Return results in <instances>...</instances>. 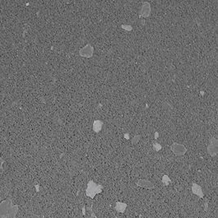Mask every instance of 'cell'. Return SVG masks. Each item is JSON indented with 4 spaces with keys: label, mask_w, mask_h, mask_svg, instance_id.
Segmentation results:
<instances>
[{
    "label": "cell",
    "mask_w": 218,
    "mask_h": 218,
    "mask_svg": "<svg viewBox=\"0 0 218 218\" xmlns=\"http://www.w3.org/2000/svg\"><path fill=\"white\" fill-rule=\"evenodd\" d=\"M93 53H94V47L91 44H87L86 46L80 49L79 55L85 58H91L92 57Z\"/></svg>",
    "instance_id": "5"
},
{
    "label": "cell",
    "mask_w": 218,
    "mask_h": 218,
    "mask_svg": "<svg viewBox=\"0 0 218 218\" xmlns=\"http://www.w3.org/2000/svg\"><path fill=\"white\" fill-rule=\"evenodd\" d=\"M102 126H103V122L101 120H95L93 123V126H92V129L95 133H99L100 131L101 130Z\"/></svg>",
    "instance_id": "10"
},
{
    "label": "cell",
    "mask_w": 218,
    "mask_h": 218,
    "mask_svg": "<svg viewBox=\"0 0 218 218\" xmlns=\"http://www.w3.org/2000/svg\"><path fill=\"white\" fill-rule=\"evenodd\" d=\"M207 152L212 157L217 155V139H216L214 137H211L209 139V144L207 146Z\"/></svg>",
    "instance_id": "4"
},
{
    "label": "cell",
    "mask_w": 218,
    "mask_h": 218,
    "mask_svg": "<svg viewBox=\"0 0 218 218\" xmlns=\"http://www.w3.org/2000/svg\"><path fill=\"white\" fill-rule=\"evenodd\" d=\"M3 163V160H2V158H0V174L3 172V168H2V164Z\"/></svg>",
    "instance_id": "15"
},
{
    "label": "cell",
    "mask_w": 218,
    "mask_h": 218,
    "mask_svg": "<svg viewBox=\"0 0 218 218\" xmlns=\"http://www.w3.org/2000/svg\"><path fill=\"white\" fill-rule=\"evenodd\" d=\"M102 189H103L102 185L97 184L94 181L90 180L87 184V189H86V195L89 197H91V198H94V197L96 194L101 193Z\"/></svg>",
    "instance_id": "2"
},
{
    "label": "cell",
    "mask_w": 218,
    "mask_h": 218,
    "mask_svg": "<svg viewBox=\"0 0 218 218\" xmlns=\"http://www.w3.org/2000/svg\"><path fill=\"white\" fill-rule=\"evenodd\" d=\"M153 149H154L155 151L158 152V151H160V149H161V146H160L159 143H154V145H153Z\"/></svg>",
    "instance_id": "13"
},
{
    "label": "cell",
    "mask_w": 218,
    "mask_h": 218,
    "mask_svg": "<svg viewBox=\"0 0 218 218\" xmlns=\"http://www.w3.org/2000/svg\"><path fill=\"white\" fill-rule=\"evenodd\" d=\"M140 138H141V136H140V135H136L134 138L132 139V144H133V145L137 144L138 142L140 141Z\"/></svg>",
    "instance_id": "12"
},
{
    "label": "cell",
    "mask_w": 218,
    "mask_h": 218,
    "mask_svg": "<svg viewBox=\"0 0 218 218\" xmlns=\"http://www.w3.org/2000/svg\"><path fill=\"white\" fill-rule=\"evenodd\" d=\"M170 149H171L172 152L177 156H184L185 153L187 152V148L185 147V146L177 143V142H173L170 146Z\"/></svg>",
    "instance_id": "3"
},
{
    "label": "cell",
    "mask_w": 218,
    "mask_h": 218,
    "mask_svg": "<svg viewBox=\"0 0 218 218\" xmlns=\"http://www.w3.org/2000/svg\"><path fill=\"white\" fill-rule=\"evenodd\" d=\"M191 189H192L193 193L197 195L198 197L203 198L204 197L203 191V189H202V187H201L200 185H198L197 184L193 183V184H192V188H191Z\"/></svg>",
    "instance_id": "7"
},
{
    "label": "cell",
    "mask_w": 218,
    "mask_h": 218,
    "mask_svg": "<svg viewBox=\"0 0 218 218\" xmlns=\"http://www.w3.org/2000/svg\"><path fill=\"white\" fill-rule=\"evenodd\" d=\"M136 184L138 186L141 187V188H144V189H152L155 188L154 184L149 180H139Z\"/></svg>",
    "instance_id": "8"
},
{
    "label": "cell",
    "mask_w": 218,
    "mask_h": 218,
    "mask_svg": "<svg viewBox=\"0 0 218 218\" xmlns=\"http://www.w3.org/2000/svg\"><path fill=\"white\" fill-rule=\"evenodd\" d=\"M152 13V7H151V3L149 2H144L142 3V8L140 11V17H148Z\"/></svg>",
    "instance_id": "6"
},
{
    "label": "cell",
    "mask_w": 218,
    "mask_h": 218,
    "mask_svg": "<svg viewBox=\"0 0 218 218\" xmlns=\"http://www.w3.org/2000/svg\"><path fill=\"white\" fill-rule=\"evenodd\" d=\"M162 183H163V184L165 186H167V185H169L171 183V180L169 178V176L166 175V174L163 175V177H162Z\"/></svg>",
    "instance_id": "11"
},
{
    "label": "cell",
    "mask_w": 218,
    "mask_h": 218,
    "mask_svg": "<svg viewBox=\"0 0 218 218\" xmlns=\"http://www.w3.org/2000/svg\"><path fill=\"white\" fill-rule=\"evenodd\" d=\"M121 27H122L123 29L126 30H133L132 27H131V26H128V25H122Z\"/></svg>",
    "instance_id": "14"
},
{
    "label": "cell",
    "mask_w": 218,
    "mask_h": 218,
    "mask_svg": "<svg viewBox=\"0 0 218 218\" xmlns=\"http://www.w3.org/2000/svg\"><path fill=\"white\" fill-rule=\"evenodd\" d=\"M128 205L125 203H122V202H117L115 203V209L116 210V211L118 212H120V213H124L126 208H127Z\"/></svg>",
    "instance_id": "9"
},
{
    "label": "cell",
    "mask_w": 218,
    "mask_h": 218,
    "mask_svg": "<svg viewBox=\"0 0 218 218\" xmlns=\"http://www.w3.org/2000/svg\"><path fill=\"white\" fill-rule=\"evenodd\" d=\"M18 206L13 205L11 198H7L0 203V218H15Z\"/></svg>",
    "instance_id": "1"
}]
</instances>
